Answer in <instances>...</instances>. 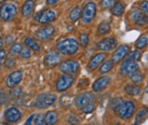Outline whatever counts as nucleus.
<instances>
[{
  "label": "nucleus",
  "mask_w": 148,
  "mask_h": 125,
  "mask_svg": "<svg viewBox=\"0 0 148 125\" xmlns=\"http://www.w3.org/2000/svg\"><path fill=\"white\" fill-rule=\"evenodd\" d=\"M114 109L116 111V113L119 115V117H121L123 120H127L131 118V116L134 113L135 105L131 100H121L114 107Z\"/></svg>",
  "instance_id": "nucleus-1"
},
{
  "label": "nucleus",
  "mask_w": 148,
  "mask_h": 125,
  "mask_svg": "<svg viewBox=\"0 0 148 125\" xmlns=\"http://www.w3.org/2000/svg\"><path fill=\"white\" fill-rule=\"evenodd\" d=\"M79 44L74 38H64L56 44V49L65 55H73L78 51Z\"/></svg>",
  "instance_id": "nucleus-2"
},
{
  "label": "nucleus",
  "mask_w": 148,
  "mask_h": 125,
  "mask_svg": "<svg viewBox=\"0 0 148 125\" xmlns=\"http://www.w3.org/2000/svg\"><path fill=\"white\" fill-rule=\"evenodd\" d=\"M17 14V7L13 3H5L0 6V19L3 21H10L15 18Z\"/></svg>",
  "instance_id": "nucleus-3"
},
{
  "label": "nucleus",
  "mask_w": 148,
  "mask_h": 125,
  "mask_svg": "<svg viewBox=\"0 0 148 125\" xmlns=\"http://www.w3.org/2000/svg\"><path fill=\"white\" fill-rule=\"evenodd\" d=\"M56 100V97L52 94H40L35 100V107L38 109H46L52 105Z\"/></svg>",
  "instance_id": "nucleus-4"
},
{
  "label": "nucleus",
  "mask_w": 148,
  "mask_h": 125,
  "mask_svg": "<svg viewBox=\"0 0 148 125\" xmlns=\"http://www.w3.org/2000/svg\"><path fill=\"white\" fill-rule=\"evenodd\" d=\"M96 4L94 2H88L86 5L83 7L82 14H81V19L83 23L89 24L93 21V19L96 16Z\"/></svg>",
  "instance_id": "nucleus-5"
},
{
  "label": "nucleus",
  "mask_w": 148,
  "mask_h": 125,
  "mask_svg": "<svg viewBox=\"0 0 148 125\" xmlns=\"http://www.w3.org/2000/svg\"><path fill=\"white\" fill-rule=\"evenodd\" d=\"M54 33H56V29H54L53 26L47 25L46 27L39 29L35 33V38L40 40V42H47V40H49L53 37Z\"/></svg>",
  "instance_id": "nucleus-6"
},
{
  "label": "nucleus",
  "mask_w": 148,
  "mask_h": 125,
  "mask_svg": "<svg viewBox=\"0 0 148 125\" xmlns=\"http://www.w3.org/2000/svg\"><path fill=\"white\" fill-rule=\"evenodd\" d=\"M59 70L63 74H66V75H73V74L77 73L78 70H79V63L73 59L65 60L60 64Z\"/></svg>",
  "instance_id": "nucleus-7"
},
{
  "label": "nucleus",
  "mask_w": 148,
  "mask_h": 125,
  "mask_svg": "<svg viewBox=\"0 0 148 125\" xmlns=\"http://www.w3.org/2000/svg\"><path fill=\"white\" fill-rule=\"evenodd\" d=\"M138 70V64L136 61L132 59L127 58L123 62V64L120 67V74L123 76H130L132 73Z\"/></svg>",
  "instance_id": "nucleus-8"
},
{
  "label": "nucleus",
  "mask_w": 148,
  "mask_h": 125,
  "mask_svg": "<svg viewBox=\"0 0 148 125\" xmlns=\"http://www.w3.org/2000/svg\"><path fill=\"white\" fill-rule=\"evenodd\" d=\"M74 82L73 75H66L64 74L63 76L59 77L56 82V89L57 92H64L67 89L71 87V85Z\"/></svg>",
  "instance_id": "nucleus-9"
},
{
  "label": "nucleus",
  "mask_w": 148,
  "mask_h": 125,
  "mask_svg": "<svg viewBox=\"0 0 148 125\" xmlns=\"http://www.w3.org/2000/svg\"><path fill=\"white\" fill-rule=\"evenodd\" d=\"M56 18V12L51 10V9H46V10L40 11L36 15L35 20L39 24H47L54 21Z\"/></svg>",
  "instance_id": "nucleus-10"
},
{
  "label": "nucleus",
  "mask_w": 148,
  "mask_h": 125,
  "mask_svg": "<svg viewBox=\"0 0 148 125\" xmlns=\"http://www.w3.org/2000/svg\"><path fill=\"white\" fill-rule=\"evenodd\" d=\"M130 20L132 21L133 24L136 26H143L147 25V16L146 14H144L142 11H140L139 9H133L130 12Z\"/></svg>",
  "instance_id": "nucleus-11"
},
{
  "label": "nucleus",
  "mask_w": 148,
  "mask_h": 125,
  "mask_svg": "<svg viewBox=\"0 0 148 125\" xmlns=\"http://www.w3.org/2000/svg\"><path fill=\"white\" fill-rule=\"evenodd\" d=\"M93 100H94V96L92 95V93L85 92V93L79 94V95L75 98L74 102H75V105L78 109H82L85 105L92 102Z\"/></svg>",
  "instance_id": "nucleus-12"
},
{
  "label": "nucleus",
  "mask_w": 148,
  "mask_h": 125,
  "mask_svg": "<svg viewBox=\"0 0 148 125\" xmlns=\"http://www.w3.org/2000/svg\"><path fill=\"white\" fill-rule=\"evenodd\" d=\"M59 62H60V55L56 50H49L46 54L44 59L45 65L47 67H49V68L56 66L57 64H59Z\"/></svg>",
  "instance_id": "nucleus-13"
},
{
  "label": "nucleus",
  "mask_w": 148,
  "mask_h": 125,
  "mask_svg": "<svg viewBox=\"0 0 148 125\" xmlns=\"http://www.w3.org/2000/svg\"><path fill=\"white\" fill-rule=\"evenodd\" d=\"M116 46V40L114 38H103L97 44V48L101 51H110Z\"/></svg>",
  "instance_id": "nucleus-14"
},
{
  "label": "nucleus",
  "mask_w": 148,
  "mask_h": 125,
  "mask_svg": "<svg viewBox=\"0 0 148 125\" xmlns=\"http://www.w3.org/2000/svg\"><path fill=\"white\" fill-rule=\"evenodd\" d=\"M4 117L8 122L10 123H15L18 122L22 117V112L20 111V109H18L17 107H9L5 110L4 113Z\"/></svg>",
  "instance_id": "nucleus-15"
},
{
  "label": "nucleus",
  "mask_w": 148,
  "mask_h": 125,
  "mask_svg": "<svg viewBox=\"0 0 148 125\" xmlns=\"http://www.w3.org/2000/svg\"><path fill=\"white\" fill-rule=\"evenodd\" d=\"M22 78H23V73L22 71L20 70H16V71H13L12 73H10L8 75L6 79V85L8 88H14L16 86L19 85L21 81H22Z\"/></svg>",
  "instance_id": "nucleus-16"
},
{
  "label": "nucleus",
  "mask_w": 148,
  "mask_h": 125,
  "mask_svg": "<svg viewBox=\"0 0 148 125\" xmlns=\"http://www.w3.org/2000/svg\"><path fill=\"white\" fill-rule=\"evenodd\" d=\"M128 51H130V46H128V45H125V44L121 45L119 48L116 49L112 60H113L114 63H119V62H121V60H123L126 56Z\"/></svg>",
  "instance_id": "nucleus-17"
},
{
  "label": "nucleus",
  "mask_w": 148,
  "mask_h": 125,
  "mask_svg": "<svg viewBox=\"0 0 148 125\" xmlns=\"http://www.w3.org/2000/svg\"><path fill=\"white\" fill-rule=\"evenodd\" d=\"M110 83V78L107 76H103L101 78L97 79L96 81L93 83V91L95 92H101V91L105 90L107 88V86L109 85Z\"/></svg>",
  "instance_id": "nucleus-18"
},
{
  "label": "nucleus",
  "mask_w": 148,
  "mask_h": 125,
  "mask_svg": "<svg viewBox=\"0 0 148 125\" xmlns=\"http://www.w3.org/2000/svg\"><path fill=\"white\" fill-rule=\"evenodd\" d=\"M105 59H106V54L103 53V52L95 54L94 56H92V58L90 59L88 67H89L91 70H95V69H97V67L99 66L100 64H102V62L104 61Z\"/></svg>",
  "instance_id": "nucleus-19"
},
{
  "label": "nucleus",
  "mask_w": 148,
  "mask_h": 125,
  "mask_svg": "<svg viewBox=\"0 0 148 125\" xmlns=\"http://www.w3.org/2000/svg\"><path fill=\"white\" fill-rule=\"evenodd\" d=\"M34 7H35L34 0H27L22 6V10H21L22 16L25 17V18H29V17L32 15L33 11H34Z\"/></svg>",
  "instance_id": "nucleus-20"
},
{
  "label": "nucleus",
  "mask_w": 148,
  "mask_h": 125,
  "mask_svg": "<svg viewBox=\"0 0 148 125\" xmlns=\"http://www.w3.org/2000/svg\"><path fill=\"white\" fill-rule=\"evenodd\" d=\"M111 12L112 14L114 16H121L123 14V12H125V4L123 3V2L121 1H118V2H114V5L111 7Z\"/></svg>",
  "instance_id": "nucleus-21"
},
{
  "label": "nucleus",
  "mask_w": 148,
  "mask_h": 125,
  "mask_svg": "<svg viewBox=\"0 0 148 125\" xmlns=\"http://www.w3.org/2000/svg\"><path fill=\"white\" fill-rule=\"evenodd\" d=\"M57 120H58V114H57V112L54 111V110L49 111L45 115V124H47V125L54 124Z\"/></svg>",
  "instance_id": "nucleus-22"
},
{
  "label": "nucleus",
  "mask_w": 148,
  "mask_h": 125,
  "mask_svg": "<svg viewBox=\"0 0 148 125\" xmlns=\"http://www.w3.org/2000/svg\"><path fill=\"white\" fill-rule=\"evenodd\" d=\"M125 91L127 95L132 96V97H135V96H139L140 93H141V89L139 87H137L136 85H132V84H128V85L125 86Z\"/></svg>",
  "instance_id": "nucleus-23"
},
{
  "label": "nucleus",
  "mask_w": 148,
  "mask_h": 125,
  "mask_svg": "<svg viewBox=\"0 0 148 125\" xmlns=\"http://www.w3.org/2000/svg\"><path fill=\"white\" fill-rule=\"evenodd\" d=\"M24 42H25V44L27 45V47H29L30 49L34 50V51H40V45L37 44V42H36L34 38H26Z\"/></svg>",
  "instance_id": "nucleus-24"
},
{
  "label": "nucleus",
  "mask_w": 148,
  "mask_h": 125,
  "mask_svg": "<svg viewBox=\"0 0 148 125\" xmlns=\"http://www.w3.org/2000/svg\"><path fill=\"white\" fill-rule=\"evenodd\" d=\"M114 62L113 61V60H108V61H106L104 64H102L101 67H100V69H99V73L100 74H106V73H108V72H110L113 69V67H114Z\"/></svg>",
  "instance_id": "nucleus-25"
},
{
  "label": "nucleus",
  "mask_w": 148,
  "mask_h": 125,
  "mask_svg": "<svg viewBox=\"0 0 148 125\" xmlns=\"http://www.w3.org/2000/svg\"><path fill=\"white\" fill-rule=\"evenodd\" d=\"M111 31V23L106 21V22H103L99 25L98 27V33L99 35H106Z\"/></svg>",
  "instance_id": "nucleus-26"
},
{
  "label": "nucleus",
  "mask_w": 148,
  "mask_h": 125,
  "mask_svg": "<svg viewBox=\"0 0 148 125\" xmlns=\"http://www.w3.org/2000/svg\"><path fill=\"white\" fill-rule=\"evenodd\" d=\"M147 35H143L141 36L138 40L135 42V47H136L137 49H143L146 47L147 45Z\"/></svg>",
  "instance_id": "nucleus-27"
},
{
  "label": "nucleus",
  "mask_w": 148,
  "mask_h": 125,
  "mask_svg": "<svg viewBox=\"0 0 148 125\" xmlns=\"http://www.w3.org/2000/svg\"><path fill=\"white\" fill-rule=\"evenodd\" d=\"M80 15H81V9L79 7H74L72 10L70 11V13H69V19L72 22H76L80 18Z\"/></svg>",
  "instance_id": "nucleus-28"
},
{
  "label": "nucleus",
  "mask_w": 148,
  "mask_h": 125,
  "mask_svg": "<svg viewBox=\"0 0 148 125\" xmlns=\"http://www.w3.org/2000/svg\"><path fill=\"white\" fill-rule=\"evenodd\" d=\"M147 117V109H141L137 112L136 117H135V124H140L146 119Z\"/></svg>",
  "instance_id": "nucleus-29"
},
{
  "label": "nucleus",
  "mask_w": 148,
  "mask_h": 125,
  "mask_svg": "<svg viewBox=\"0 0 148 125\" xmlns=\"http://www.w3.org/2000/svg\"><path fill=\"white\" fill-rule=\"evenodd\" d=\"M130 77L131 82L134 84H140L143 81V75L140 73V72H137V71H135L134 73H132Z\"/></svg>",
  "instance_id": "nucleus-30"
},
{
  "label": "nucleus",
  "mask_w": 148,
  "mask_h": 125,
  "mask_svg": "<svg viewBox=\"0 0 148 125\" xmlns=\"http://www.w3.org/2000/svg\"><path fill=\"white\" fill-rule=\"evenodd\" d=\"M21 49H22V44H19V42H16V44H14L11 46V48H10V55H12V56H14V57L17 56V55L20 54Z\"/></svg>",
  "instance_id": "nucleus-31"
},
{
  "label": "nucleus",
  "mask_w": 148,
  "mask_h": 125,
  "mask_svg": "<svg viewBox=\"0 0 148 125\" xmlns=\"http://www.w3.org/2000/svg\"><path fill=\"white\" fill-rule=\"evenodd\" d=\"M71 102H72V98H71L69 95H63L62 97L60 98V103L63 107H70Z\"/></svg>",
  "instance_id": "nucleus-32"
},
{
  "label": "nucleus",
  "mask_w": 148,
  "mask_h": 125,
  "mask_svg": "<svg viewBox=\"0 0 148 125\" xmlns=\"http://www.w3.org/2000/svg\"><path fill=\"white\" fill-rule=\"evenodd\" d=\"M4 65H5V68L6 69H11L15 66V58L14 56H10L8 57H5V62H4Z\"/></svg>",
  "instance_id": "nucleus-33"
},
{
  "label": "nucleus",
  "mask_w": 148,
  "mask_h": 125,
  "mask_svg": "<svg viewBox=\"0 0 148 125\" xmlns=\"http://www.w3.org/2000/svg\"><path fill=\"white\" fill-rule=\"evenodd\" d=\"M79 42L81 44V46L83 47H86L89 44V37L86 33H82L81 35L79 36Z\"/></svg>",
  "instance_id": "nucleus-34"
},
{
  "label": "nucleus",
  "mask_w": 148,
  "mask_h": 125,
  "mask_svg": "<svg viewBox=\"0 0 148 125\" xmlns=\"http://www.w3.org/2000/svg\"><path fill=\"white\" fill-rule=\"evenodd\" d=\"M31 55H32V53H31V49L29 47H25V48L22 47V49L20 51V56L23 59H29L31 57Z\"/></svg>",
  "instance_id": "nucleus-35"
},
{
  "label": "nucleus",
  "mask_w": 148,
  "mask_h": 125,
  "mask_svg": "<svg viewBox=\"0 0 148 125\" xmlns=\"http://www.w3.org/2000/svg\"><path fill=\"white\" fill-rule=\"evenodd\" d=\"M128 58L136 61V60H139L141 58V53H140L139 50H133V51H131L130 55H128Z\"/></svg>",
  "instance_id": "nucleus-36"
},
{
  "label": "nucleus",
  "mask_w": 148,
  "mask_h": 125,
  "mask_svg": "<svg viewBox=\"0 0 148 125\" xmlns=\"http://www.w3.org/2000/svg\"><path fill=\"white\" fill-rule=\"evenodd\" d=\"M81 110H82L84 113H91V112H93L95 110V105L92 102L88 103L87 105H85V107H83Z\"/></svg>",
  "instance_id": "nucleus-37"
},
{
  "label": "nucleus",
  "mask_w": 148,
  "mask_h": 125,
  "mask_svg": "<svg viewBox=\"0 0 148 125\" xmlns=\"http://www.w3.org/2000/svg\"><path fill=\"white\" fill-rule=\"evenodd\" d=\"M114 0H101V7L103 9H109L114 5Z\"/></svg>",
  "instance_id": "nucleus-38"
},
{
  "label": "nucleus",
  "mask_w": 148,
  "mask_h": 125,
  "mask_svg": "<svg viewBox=\"0 0 148 125\" xmlns=\"http://www.w3.org/2000/svg\"><path fill=\"white\" fill-rule=\"evenodd\" d=\"M34 122H35V124H37V125L45 124V115H44V114H42V113L36 115Z\"/></svg>",
  "instance_id": "nucleus-39"
},
{
  "label": "nucleus",
  "mask_w": 148,
  "mask_h": 125,
  "mask_svg": "<svg viewBox=\"0 0 148 125\" xmlns=\"http://www.w3.org/2000/svg\"><path fill=\"white\" fill-rule=\"evenodd\" d=\"M7 102V95L4 91L0 90V107L3 105H5Z\"/></svg>",
  "instance_id": "nucleus-40"
},
{
  "label": "nucleus",
  "mask_w": 148,
  "mask_h": 125,
  "mask_svg": "<svg viewBox=\"0 0 148 125\" xmlns=\"http://www.w3.org/2000/svg\"><path fill=\"white\" fill-rule=\"evenodd\" d=\"M140 9H141V11L144 14H147V11H148V3H147L146 0H143V1H141V3H140Z\"/></svg>",
  "instance_id": "nucleus-41"
},
{
  "label": "nucleus",
  "mask_w": 148,
  "mask_h": 125,
  "mask_svg": "<svg viewBox=\"0 0 148 125\" xmlns=\"http://www.w3.org/2000/svg\"><path fill=\"white\" fill-rule=\"evenodd\" d=\"M68 122H69L70 124H77L78 122H79V120H78V118L75 116V115H69V117H68Z\"/></svg>",
  "instance_id": "nucleus-42"
},
{
  "label": "nucleus",
  "mask_w": 148,
  "mask_h": 125,
  "mask_svg": "<svg viewBox=\"0 0 148 125\" xmlns=\"http://www.w3.org/2000/svg\"><path fill=\"white\" fill-rule=\"evenodd\" d=\"M5 57H6V51L4 49H0V70H1V67H2V62L5 59Z\"/></svg>",
  "instance_id": "nucleus-43"
},
{
  "label": "nucleus",
  "mask_w": 148,
  "mask_h": 125,
  "mask_svg": "<svg viewBox=\"0 0 148 125\" xmlns=\"http://www.w3.org/2000/svg\"><path fill=\"white\" fill-rule=\"evenodd\" d=\"M12 89H14L11 92V95L13 96V97H19V96L22 94V91H21L20 88H12Z\"/></svg>",
  "instance_id": "nucleus-44"
},
{
  "label": "nucleus",
  "mask_w": 148,
  "mask_h": 125,
  "mask_svg": "<svg viewBox=\"0 0 148 125\" xmlns=\"http://www.w3.org/2000/svg\"><path fill=\"white\" fill-rule=\"evenodd\" d=\"M36 114H32L30 117L28 118V120H26V124L27 125H31V124H34V120H35Z\"/></svg>",
  "instance_id": "nucleus-45"
},
{
  "label": "nucleus",
  "mask_w": 148,
  "mask_h": 125,
  "mask_svg": "<svg viewBox=\"0 0 148 125\" xmlns=\"http://www.w3.org/2000/svg\"><path fill=\"white\" fill-rule=\"evenodd\" d=\"M58 1L59 0H47V4L49 6H53V5H56Z\"/></svg>",
  "instance_id": "nucleus-46"
},
{
  "label": "nucleus",
  "mask_w": 148,
  "mask_h": 125,
  "mask_svg": "<svg viewBox=\"0 0 148 125\" xmlns=\"http://www.w3.org/2000/svg\"><path fill=\"white\" fill-rule=\"evenodd\" d=\"M13 36H7V38H6V42H7V44H10L13 42Z\"/></svg>",
  "instance_id": "nucleus-47"
},
{
  "label": "nucleus",
  "mask_w": 148,
  "mask_h": 125,
  "mask_svg": "<svg viewBox=\"0 0 148 125\" xmlns=\"http://www.w3.org/2000/svg\"><path fill=\"white\" fill-rule=\"evenodd\" d=\"M2 45H3V40H2V38H0V48L2 47Z\"/></svg>",
  "instance_id": "nucleus-48"
},
{
  "label": "nucleus",
  "mask_w": 148,
  "mask_h": 125,
  "mask_svg": "<svg viewBox=\"0 0 148 125\" xmlns=\"http://www.w3.org/2000/svg\"><path fill=\"white\" fill-rule=\"evenodd\" d=\"M4 1H6V0H0V3H2V2H4Z\"/></svg>",
  "instance_id": "nucleus-49"
}]
</instances>
